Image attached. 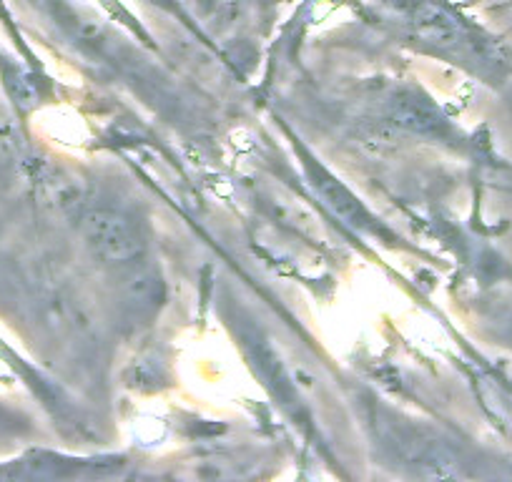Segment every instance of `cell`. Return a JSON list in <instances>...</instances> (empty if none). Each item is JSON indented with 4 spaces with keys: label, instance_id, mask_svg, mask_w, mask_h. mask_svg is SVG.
I'll return each instance as SVG.
<instances>
[{
    "label": "cell",
    "instance_id": "obj_1",
    "mask_svg": "<svg viewBox=\"0 0 512 482\" xmlns=\"http://www.w3.org/2000/svg\"><path fill=\"white\" fill-rule=\"evenodd\" d=\"M81 229L93 257L101 259L108 267L134 264L146 252L144 229L126 211L98 206V209L86 211V216L81 221Z\"/></svg>",
    "mask_w": 512,
    "mask_h": 482
},
{
    "label": "cell",
    "instance_id": "obj_2",
    "mask_svg": "<svg viewBox=\"0 0 512 482\" xmlns=\"http://www.w3.org/2000/svg\"><path fill=\"white\" fill-rule=\"evenodd\" d=\"M410 26L417 43H422L425 48H432L440 56L452 58V63H462V66H470L475 71H482L485 66L495 63L482 53V48L477 46V41L470 33L462 31L452 18H445L442 13H417V16H412Z\"/></svg>",
    "mask_w": 512,
    "mask_h": 482
},
{
    "label": "cell",
    "instance_id": "obj_3",
    "mask_svg": "<svg viewBox=\"0 0 512 482\" xmlns=\"http://www.w3.org/2000/svg\"><path fill=\"white\" fill-rule=\"evenodd\" d=\"M307 166V176H309V184H312L314 194L322 199V204L337 216L342 224L352 226L354 231L359 234H369V236H379V239H392V234L379 224L377 216L369 214L367 206L347 189L339 179H334L324 166H319L317 161L307 159L304 161Z\"/></svg>",
    "mask_w": 512,
    "mask_h": 482
},
{
    "label": "cell",
    "instance_id": "obj_4",
    "mask_svg": "<svg viewBox=\"0 0 512 482\" xmlns=\"http://www.w3.org/2000/svg\"><path fill=\"white\" fill-rule=\"evenodd\" d=\"M387 113L392 124L410 131L417 136H432V139H445L450 134V124L442 116L440 108L430 101L422 91L415 88H402L387 101Z\"/></svg>",
    "mask_w": 512,
    "mask_h": 482
}]
</instances>
